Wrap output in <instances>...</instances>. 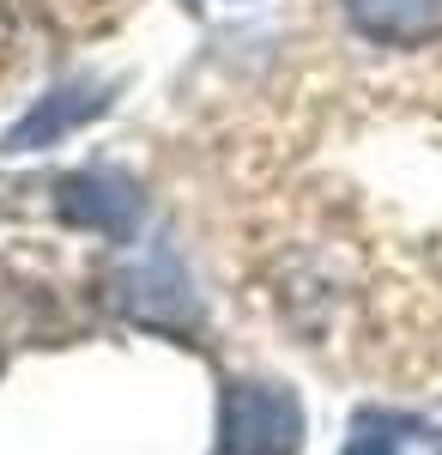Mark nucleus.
<instances>
[{"label":"nucleus","mask_w":442,"mask_h":455,"mask_svg":"<svg viewBox=\"0 0 442 455\" xmlns=\"http://www.w3.org/2000/svg\"><path fill=\"white\" fill-rule=\"evenodd\" d=\"M115 304L146 334H170V340H194L201 334V298H194V280H188V267H182L170 237H152L115 274Z\"/></svg>","instance_id":"nucleus-2"},{"label":"nucleus","mask_w":442,"mask_h":455,"mask_svg":"<svg viewBox=\"0 0 442 455\" xmlns=\"http://www.w3.org/2000/svg\"><path fill=\"white\" fill-rule=\"evenodd\" d=\"M304 401L297 388L267 377H231L218 388L212 455H297L304 450Z\"/></svg>","instance_id":"nucleus-1"},{"label":"nucleus","mask_w":442,"mask_h":455,"mask_svg":"<svg viewBox=\"0 0 442 455\" xmlns=\"http://www.w3.org/2000/svg\"><path fill=\"white\" fill-rule=\"evenodd\" d=\"M109 109V85L103 79H67L55 92H43L6 134H0V152L6 158H25V152H43V146H61L67 134H79L85 122H98Z\"/></svg>","instance_id":"nucleus-4"},{"label":"nucleus","mask_w":442,"mask_h":455,"mask_svg":"<svg viewBox=\"0 0 442 455\" xmlns=\"http://www.w3.org/2000/svg\"><path fill=\"white\" fill-rule=\"evenodd\" d=\"M345 25L382 49H424L442 36V0H340Z\"/></svg>","instance_id":"nucleus-5"},{"label":"nucleus","mask_w":442,"mask_h":455,"mask_svg":"<svg viewBox=\"0 0 442 455\" xmlns=\"http://www.w3.org/2000/svg\"><path fill=\"white\" fill-rule=\"evenodd\" d=\"M139 182L115 164H85V171L55 176V212L73 231H91L103 243H134L139 237Z\"/></svg>","instance_id":"nucleus-3"},{"label":"nucleus","mask_w":442,"mask_h":455,"mask_svg":"<svg viewBox=\"0 0 442 455\" xmlns=\"http://www.w3.org/2000/svg\"><path fill=\"white\" fill-rule=\"evenodd\" d=\"M406 431H418L412 419H394V413H364L345 437V455H400L406 450Z\"/></svg>","instance_id":"nucleus-6"}]
</instances>
